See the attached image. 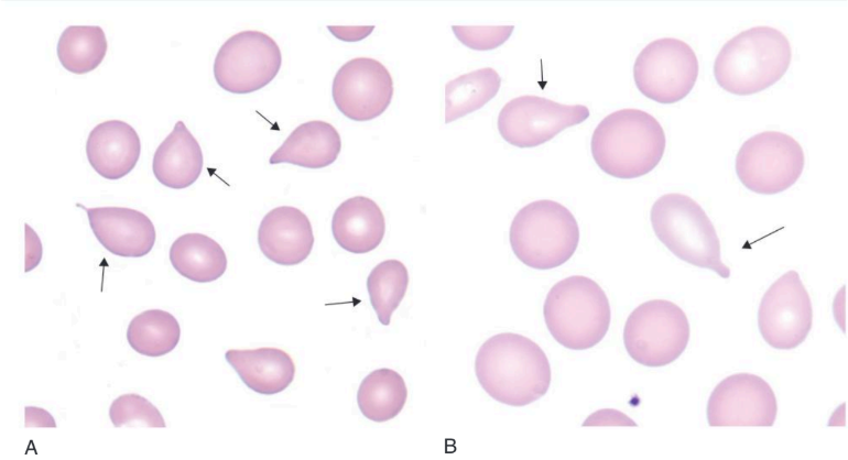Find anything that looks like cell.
I'll list each match as a JSON object with an SVG mask.
<instances>
[{"label":"cell","instance_id":"obj_1","mask_svg":"<svg viewBox=\"0 0 848 460\" xmlns=\"http://www.w3.org/2000/svg\"><path fill=\"white\" fill-rule=\"evenodd\" d=\"M475 373L490 397L517 407L544 396L552 377L543 349L514 332L494 335L481 344L475 359Z\"/></svg>","mask_w":848,"mask_h":460},{"label":"cell","instance_id":"obj_2","mask_svg":"<svg viewBox=\"0 0 848 460\" xmlns=\"http://www.w3.org/2000/svg\"><path fill=\"white\" fill-rule=\"evenodd\" d=\"M666 145L664 130L649 112L626 108L606 116L591 135L594 161L621 179L641 177L657 166Z\"/></svg>","mask_w":848,"mask_h":460},{"label":"cell","instance_id":"obj_3","mask_svg":"<svg viewBox=\"0 0 848 460\" xmlns=\"http://www.w3.org/2000/svg\"><path fill=\"white\" fill-rule=\"evenodd\" d=\"M792 48L775 28L759 25L728 40L714 63V76L726 91L747 96L765 90L789 69Z\"/></svg>","mask_w":848,"mask_h":460},{"label":"cell","instance_id":"obj_4","mask_svg":"<svg viewBox=\"0 0 848 460\" xmlns=\"http://www.w3.org/2000/svg\"><path fill=\"white\" fill-rule=\"evenodd\" d=\"M543 317L551 336L570 350L598 344L611 321L609 299L598 283L573 275L552 286L543 304Z\"/></svg>","mask_w":848,"mask_h":460},{"label":"cell","instance_id":"obj_5","mask_svg":"<svg viewBox=\"0 0 848 460\" xmlns=\"http://www.w3.org/2000/svg\"><path fill=\"white\" fill-rule=\"evenodd\" d=\"M650 220L657 239L678 259L714 271L722 278L730 269L721 261L720 241L703 207L692 197L665 194L652 205Z\"/></svg>","mask_w":848,"mask_h":460},{"label":"cell","instance_id":"obj_6","mask_svg":"<svg viewBox=\"0 0 848 460\" xmlns=\"http://www.w3.org/2000/svg\"><path fill=\"white\" fill-rule=\"evenodd\" d=\"M509 240L514 255L523 264L535 270H551L573 256L579 242V228L565 206L540 199L517 212Z\"/></svg>","mask_w":848,"mask_h":460},{"label":"cell","instance_id":"obj_7","mask_svg":"<svg viewBox=\"0 0 848 460\" xmlns=\"http://www.w3.org/2000/svg\"><path fill=\"white\" fill-rule=\"evenodd\" d=\"M691 336L688 318L675 303L652 299L640 304L627 318L623 343L638 363L657 368L674 362Z\"/></svg>","mask_w":848,"mask_h":460},{"label":"cell","instance_id":"obj_8","mask_svg":"<svg viewBox=\"0 0 848 460\" xmlns=\"http://www.w3.org/2000/svg\"><path fill=\"white\" fill-rule=\"evenodd\" d=\"M805 155L801 144L780 131H763L743 142L736 156L742 185L761 195H774L801 177Z\"/></svg>","mask_w":848,"mask_h":460},{"label":"cell","instance_id":"obj_9","mask_svg":"<svg viewBox=\"0 0 848 460\" xmlns=\"http://www.w3.org/2000/svg\"><path fill=\"white\" fill-rule=\"evenodd\" d=\"M698 69V59L691 45L675 37H662L650 42L638 54L633 78L642 95L668 105L692 91Z\"/></svg>","mask_w":848,"mask_h":460},{"label":"cell","instance_id":"obj_10","mask_svg":"<svg viewBox=\"0 0 848 460\" xmlns=\"http://www.w3.org/2000/svg\"><path fill=\"white\" fill-rule=\"evenodd\" d=\"M281 65L278 43L264 32L246 30L220 46L214 61V77L226 91L250 94L269 85Z\"/></svg>","mask_w":848,"mask_h":460},{"label":"cell","instance_id":"obj_11","mask_svg":"<svg viewBox=\"0 0 848 460\" xmlns=\"http://www.w3.org/2000/svg\"><path fill=\"white\" fill-rule=\"evenodd\" d=\"M813 325L809 294L800 274L790 270L764 293L758 309V327L772 348L790 350L802 344Z\"/></svg>","mask_w":848,"mask_h":460},{"label":"cell","instance_id":"obj_12","mask_svg":"<svg viewBox=\"0 0 848 460\" xmlns=\"http://www.w3.org/2000/svg\"><path fill=\"white\" fill-rule=\"evenodd\" d=\"M588 117L589 109L584 105H564L540 96L523 95L502 107L497 124L500 135L509 144L534 147Z\"/></svg>","mask_w":848,"mask_h":460},{"label":"cell","instance_id":"obj_13","mask_svg":"<svg viewBox=\"0 0 848 460\" xmlns=\"http://www.w3.org/2000/svg\"><path fill=\"white\" fill-rule=\"evenodd\" d=\"M778 402L770 384L761 376L737 373L713 390L706 408L710 427L773 426Z\"/></svg>","mask_w":848,"mask_h":460},{"label":"cell","instance_id":"obj_14","mask_svg":"<svg viewBox=\"0 0 848 460\" xmlns=\"http://www.w3.org/2000/svg\"><path fill=\"white\" fill-rule=\"evenodd\" d=\"M393 79L388 68L371 57H355L336 73L331 96L337 109L354 121L381 116L393 97Z\"/></svg>","mask_w":848,"mask_h":460},{"label":"cell","instance_id":"obj_15","mask_svg":"<svg viewBox=\"0 0 848 460\" xmlns=\"http://www.w3.org/2000/svg\"><path fill=\"white\" fill-rule=\"evenodd\" d=\"M89 226L110 253L121 258H142L155 243V228L143 212L128 207H83Z\"/></svg>","mask_w":848,"mask_h":460},{"label":"cell","instance_id":"obj_16","mask_svg":"<svg viewBox=\"0 0 848 460\" xmlns=\"http://www.w3.org/2000/svg\"><path fill=\"white\" fill-rule=\"evenodd\" d=\"M258 244L268 260L283 266L297 265L312 252V223L296 207H275L260 222Z\"/></svg>","mask_w":848,"mask_h":460},{"label":"cell","instance_id":"obj_17","mask_svg":"<svg viewBox=\"0 0 848 460\" xmlns=\"http://www.w3.org/2000/svg\"><path fill=\"white\" fill-rule=\"evenodd\" d=\"M140 153L139 134L122 120H107L97 124L86 142L90 166L98 175L110 180L128 175L137 165Z\"/></svg>","mask_w":848,"mask_h":460},{"label":"cell","instance_id":"obj_18","mask_svg":"<svg viewBox=\"0 0 848 460\" xmlns=\"http://www.w3.org/2000/svg\"><path fill=\"white\" fill-rule=\"evenodd\" d=\"M225 358L248 388L259 394L283 392L295 376L292 357L280 348L229 349Z\"/></svg>","mask_w":848,"mask_h":460},{"label":"cell","instance_id":"obj_19","mask_svg":"<svg viewBox=\"0 0 848 460\" xmlns=\"http://www.w3.org/2000/svg\"><path fill=\"white\" fill-rule=\"evenodd\" d=\"M335 241L344 250L365 254L381 243L385 233V220L379 205L366 196H355L343 201L331 219Z\"/></svg>","mask_w":848,"mask_h":460},{"label":"cell","instance_id":"obj_20","mask_svg":"<svg viewBox=\"0 0 848 460\" xmlns=\"http://www.w3.org/2000/svg\"><path fill=\"white\" fill-rule=\"evenodd\" d=\"M204 165L202 147L183 121H177L156 147L152 171L165 187L183 189L193 185Z\"/></svg>","mask_w":848,"mask_h":460},{"label":"cell","instance_id":"obj_21","mask_svg":"<svg viewBox=\"0 0 848 460\" xmlns=\"http://www.w3.org/2000/svg\"><path fill=\"white\" fill-rule=\"evenodd\" d=\"M341 151L336 128L323 120H312L296 127L270 156V164L289 163L318 169L333 164Z\"/></svg>","mask_w":848,"mask_h":460},{"label":"cell","instance_id":"obj_22","mask_svg":"<svg viewBox=\"0 0 848 460\" xmlns=\"http://www.w3.org/2000/svg\"><path fill=\"white\" fill-rule=\"evenodd\" d=\"M170 262L183 277L195 283H210L227 270V255L210 237L189 232L180 236L170 248Z\"/></svg>","mask_w":848,"mask_h":460},{"label":"cell","instance_id":"obj_23","mask_svg":"<svg viewBox=\"0 0 848 460\" xmlns=\"http://www.w3.org/2000/svg\"><path fill=\"white\" fill-rule=\"evenodd\" d=\"M407 398V388L401 374L392 369H378L360 383L357 404L361 414L376 423L398 416Z\"/></svg>","mask_w":848,"mask_h":460},{"label":"cell","instance_id":"obj_24","mask_svg":"<svg viewBox=\"0 0 848 460\" xmlns=\"http://www.w3.org/2000/svg\"><path fill=\"white\" fill-rule=\"evenodd\" d=\"M501 77L492 67L463 74L445 85V123L482 108L498 94Z\"/></svg>","mask_w":848,"mask_h":460},{"label":"cell","instance_id":"obj_25","mask_svg":"<svg viewBox=\"0 0 848 460\" xmlns=\"http://www.w3.org/2000/svg\"><path fill=\"white\" fill-rule=\"evenodd\" d=\"M181 338L177 319L162 309H148L134 316L128 325L127 340L139 354L162 357L176 348Z\"/></svg>","mask_w":848,"mask_h":460},{"label":"cell","instance_id":"obj_26","mask_svg":"<svg viewBox=\"0 0 848 460\" xmlns=\"http://www.w3.org/2000/svg\"><path fill=\"white\" fill-rule=\"evenodd\" d=\"M107 50V37L99 25H69L58 39L56 53L65 69L81 75L97 68Z\"/></svg>","mask_w":848,"mask_h":460},{"label":"cell","instance_id":"obj_27","mask_svg":"<svg viewBox=\"0 0 848 460\" xmlns=\"http://www.w3.org/2000/svg\"><path fill=\"white\" fill-rule=\"evenodd\" d=\"M409 281L406 266L394 259L380 262L368 275L370 304L383 326L390 325L392 314L406 294Z\"/></svg>","mask_w":848,"mask_h":460},{"label":"cell","instance_id":"obj_28","mask_svg":"<svg viewBox=\"0 0 848 460\" xmlns=\"http://www.w3.org/2000/svg\"><path fill=\"white\" fill-rule=\"evenodd\" d=\"M109 417L115 427L133 426L165 427V420L160 410L145 397L128 393L112 401Z\"/></svg>","mask_w":848,"mask_h":460},{"label":"cell","instance_id":"obj_29","mask_svg":"<svg viewBox=\"0 0 848 460\" xmlns=\"http://www.w3.org/2000/svg\"><path fill=\"white\" fill-rule=\"evenodd\" d=\"M452 30L465 46L488 51L501 46L509 40L514 25H453Z\"/></svg>","mask_w":848,"mask_h":460},{"label":"cell","instance_id":"obj_30","mask_svg":"<svg viewBox=\"0 0 848 460\" xmlns=\"http://www.w3.org/2000/svg\"><path fill=\"white\" fill-rule=\"evenodd\" d=\"M581 426H638L634 420L617 409H599L590 414Z\"/></svg>","mask_w":848,"mask_h":460},{"label":"cell","instance_id":"obj_31","mask_svg":"<svg viewBox=\"0 0 848 460\" xmlns=\"http://www.w3.org/2000/svg\"><path fill=\"white\" fill-rule=\"evenodd\" d=\"M24 272L28 273L40 264L43 249L37 233L28 223H24Z\"/></svg>","mask_w":848,"mask_h":460},{"label":"cell","instance_id":"obj_32","mask_svg":"<svg viewBox=\"0 0 848 460\" xmlns=\"http://www.w3.org/2000/svg\"><path fill=\"white\" fill-rule=\"evenodd\" d=\"M328 30L335 37L346 42H357L366 39L374 29V25L365 26H336L328 25Z\"/></svg>","mask_w":848,"mask_h":460},{"label":"cell","instance_id":"obj_33","mask_svg":"<svg viewBox=\"0 0 848 460\" xmlns=\"http://www.w3.org/2000/svg\"><path fill=\"white\" fill-rule=\"evenodd\" d=\"M25 427H56L53 416L45 409L35 406L24 407Z\"/></svg>","mask_w":848,"mask_h":460}]
</instances>
